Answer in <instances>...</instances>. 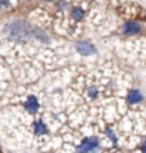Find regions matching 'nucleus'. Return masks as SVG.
<instances>
[{
	"instance_id": "7",
	"label": "nucleus",
	"mask_w": 146,
	"mask_h": 153,
	"mask_svg": "<svg viewBox=\"0 0 146 153\" xmlns=\"http://www.w3.org/2000/svg\"><path fill=\"white\" fill-rule=\"evenodd\" d=\"M34 129H36V133H37V135H43V133H45V132H47V128L44 126L43 122H37Z\"/></svg>"
},
{
	"instance_id": "8",
	"label": "nucleus",
	"mask_w": 146,
	"mask_h": 153,
	"mask_svg": "<svg viewBox=\"0 0 146 153\" xmlns=\"http://www.w3.org/2000/svg\"><path fill=\"white\" fill-rule=\"evenodd\" d=\"M82 16H84V11H82V9H80V7H75V9L72 10V17H74L75 20H81Z\"/></svg>"
},
{
	"instance_id": "2",
	"label": "nucleus",
	"mask_w": 146,
	"mask_h": 153,
	"mask_svg": "<svg viewBox=\"0 0 146 153\" xmlns=\"http://www.w3.org/2000/svg\"><path fill=\"white\" fill-rule=\"evenodd\" d=\"M75 48H77V51H78L80 54H82V55H89V54H94V53H95V47L91 45L89 43H84V41L77 43Z\"/></svg>"
},
{
	"instance_id": "6",
	"label": "nucleus",
	"mask_w": 146,
	"mask_h": 153,
	"mask_svg": "<svg viewBox=\"0 0 146 153\" xmlns=\"http://www.w3.org/2000/svg\"><path fill=\"white\" fill-rule=\"evenodd\" d=\"M142 99V95L139 91H136V89H133V91H130L129 95H128V101H129L130 104H136V102H139Z\"/></svg>"
},
{
	"instance_id": "4",
	"label": "nucleus",
	"mask_w": 146,
	"mask_h": 153,
	"mask_svg": "<svg viewBox=\"0 0 146 153\" xmlns=\"http://www.w3.org/2000/svg\"><path fill=\"white\" fill-rule=\"evenodd\" d=\"M138 31H141V26L136 22H129L124 26V33L125 34H135Z\"/></svg>"
},
{
	"instance_id": "10",
	"label": "nucleus",
	"mask_w": 146,
	"mask_h": 153,
	"mask_svg": "<svg viewBox=\"0 0 146 153\" xmlns=\"http://www.w3.org/2000/svg\"><path fill=\"white\" fill-rule=\"evenodd\" d=\"M45 1H50V0H45Z\"/></svg>"
},
{
	"instance_id": "3",
	"label": "nucleus",
	"mask_w": 146,
	"mask_h": 153,
	"mask_svg": "<svg viewBox=\"0 0 146 153\" xmlns=\"http://www.w3.org/2000/svg\"><path fill=\"white\" fill-rule=\"evenodd\" d=\"M95 148H98V139L97 137H89V139H87L78 148V150L80 152H88V150H92V149H95Z\"/></svg>"
},
{
	"instance_id": "1",
	"label": "nucleus",
	"mask_w": 146,
	"mask_h": 153,
	"mask_svg": "<svg viewBox=\"0 0 146 153\" xmlns=\"http://www.w3.org/2000/svg\"><path fill=\"white\" fill-rule=\"evenodd\" d=\"M4 34L7 38H10L13 41H26L30 37V26L26 22L17 20L14 23H10L9 26L4 27Z\"/></svg>"
},
{
	"instance_id": "9",
	"label": "nucleus",
	"mask_w": 146,
	"mask_h": 153,
	"mask_svg": "<svg viewBox=\"0 0 146 153\" xmlns=\"http://www.w3.org/2000/svg\"><path fill=\"white\" fill-rule=\"evenodd\" d=\"M9 6H10L9 0H0V7H1V9H7Z\"/></svg>"
},
{
	"instance_id": "5",
	"label": "nucleus",
	"mask_w": 146,
	"mask_h": 153,
	"mask_svg": "<svg viewBox=\"0 0 146 153\" xmlns=\"http://www.w3.org/2000/svg\"><path fill=\"white\" fill-rule=\"evenodd\" d=\"M24 106H26V109L30 111V112H36V111L38 109V102H37V99L34 98V97H30V98L26 101Z\"/></svg>"
}]
</instances>
